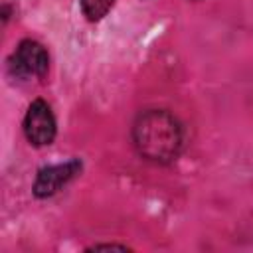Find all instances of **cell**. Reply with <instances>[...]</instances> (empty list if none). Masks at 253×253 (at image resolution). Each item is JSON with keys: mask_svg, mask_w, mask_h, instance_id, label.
Listing matches in <instances>:
<instances>
[{"mask_svg": "<svg viewBox=\"0 0 253 253\" xmlns=\"http://www.w3.org/2000/svg\"><path fill=\"white\" fill-rule=\"evenodd\" d=\"M115 6V0H79V8L81 14L85 16V20L89 22H99L103 20L109 10Z\"/></svg>", "mask_w": 253, "mask_h": 253, "instance_id": "5", "label": "cell"}, {"mask_svg": "<svg viewBox=\"0 0 253 253\" xmlns=\"http://www.w3.org/2000/svg\"><path fill=\"white\" fill-rule=\"evenodd\" d=\"M101 249H119V251H130V247L123 243H93L87 247V251H101Z\"/></svg>", "mask_w": 253, "mask_h": 253, "instance_id": "6", "label": "cell"}, {"mask_svg": "<svg viewBox=\"0 0 253 253\" xmlns=\"http://www.w3.org/2000/svg\"><path fill=\"white\" fill-rule=\"evenodd\" d=\"M130 144L144 162L168 166L186 148V126L168 109H142L132 119Z\"/></svg>", "mask_w": 253, "mask_h": 253, "instance_id": "1", "label": "cell"}, {"mask_svg": "<svg viewBox=\"0 0 253 253\" xmlns=\"http://www.w3.org/2000/svg\"><path fill=\"white\" fill-rule=\"evenodd\" d=\"M83 170V162L79 158H69L67 162H59V164H49L38 170L34 186H32V194L38 200H45L55 196L59 190H63L73 178H77Z\"/></svg>", "mask_w": 253, "mask_h": 253, "instance_id": "4", "label": "cell"}, {"mask_svg": "<svg viewBox=\"0 0 253 253\" xmlns=\"http://www.w3.org/2000/svg\"><path fill=\"white\" fill-rule=\"evenodd\" d=\"M47 69H49V53L43 43L32 38L22 40L8 57V71L14 79L20 81L43 79Z\"/></svg>", "mask_w": 253, "mask_h": 253, "instance_id": "2", "label": "cell"}, {"mask_svg": "<svg viewBox=\"0 0 253 253\" xmlns=\"http://www.w3.org/2000/svg\"><path fill=\"white\" fill-rule=\"evenodd\" d=\"M24 136L32 146H49L57 136V121L47 101L34 99L24 115Z\"/></svg>", "mask_w": 253, "mask_h": 253, "instance_id": "3", "label": "cell"}]
</instances>
